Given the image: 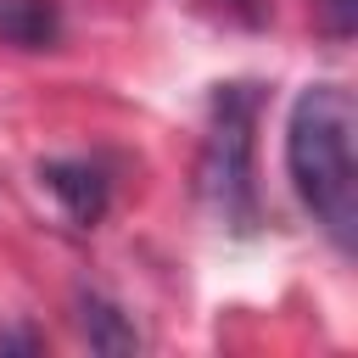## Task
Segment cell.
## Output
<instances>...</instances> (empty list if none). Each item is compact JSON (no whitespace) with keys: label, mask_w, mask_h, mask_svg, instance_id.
Returning a JSON list of instances; mask_svg holds the SVG:
<instances>
[{"label":"cell","mask_w":358,"mask_h":358,"mask_svg":"<svg viewBox=\"0 0 358 358\" xmlns=\"http://www.w3.org/2000/svg\"><path fill=\"white\" fill-rule=\"evenodd\" d=\"M358 112L341 84H308L285 117V173L313 224L352 252L358 241Z\"/></svg>","instance_id":"obj_1"},{"label":"cell","mask_w":358,"mask_h":358,"mask_svg":"<svg viewBox=\"0 0 358 358\" xmlns=\"http://www.w3.org/2000/svg\"><path fill=\"white\" fill-rule=\"evenodd\" d=\"M252 129H257V90L252 84H218L213 123H207V140H201V196L229 229L257 224Z\"/></svg>","instance_id":"obj_2"},{"label":"cell","mask_w":358,"mask_h":358,"mask_svg":"<svg viewBox=\"0 0 358 358\" xmlns=\"http://www.w3.org/2000/svg\"><path fill=\"white\" fill-rule=\"evenodd\" d=\"M39 179H45V190L67 207V218L73 224H95L101 213H106V196H112V179H106V168L101 162H45L39 168Z\"/></svg>","instance_id":"obj_3"},{"label":"cell","mask_w":358,"mask_h":358,"mask_svg":"<svg viewBox=\"0 0 358 358\" xmlns=\"http://www.w3.org/2000/svg\"><path fill=\"white\" fill-rule=\"evenodd\" d=\"M62 34V11L56 0H0V45H22V50H45Z\"/></svg>","instance_id":"obj_4"},{"label":"cell","mask_w":358,"mask_h":358,"mask_svg":"<svg viewBox=\"0 0 358 358\" xmlns=\"http://www.w3.org/2000/svg\"><path fill=\"white\" fill-rule=\"evenodd\" d=\"M78 308H84L78 319H84V336H90V347H95V352H134V347H140L134 324H129V319H123V308H112L106 296H84Z\"/></svg>","instance_id":"obj_5"},{"label":"cell","mask_w":358,"mask_h":358,"mask_svg":"<svg viewBox=\"0 0 358 358\" xmlns=\"http://www.w3.org/2000/svg\"><path fill=\"white\" fill-rule=\"evenodd\" d=\"M39 341L34 336H0V352H34Z\"/></svg>","instance_id":"obj_6"},{"label":"cell","mask_w":358,"mask_h":358,"mask_svg":"<svg viewBox=\"0 0 358 358\" xmlns=\"http://www.w3.org/2000/svg\"><path fill=\"white\" fill-rule=\"evenodd\" d=\"M330 11H336V34H347L352 28V0H330Z\"/></svg>","instance_id":"obj_7"},{"label":"cell","mask_w":358,"mask_h":358,"mask_svg":"<svg viewBox=\"0 0 358 358\" xmlns=\"http://www.w3.org/2000/svg\"><path fill=\"white\" fill-rule=\"evenodd\" d=\"M235 6H246V11H252V0H235Z\"/></svg>","instance_id":"obj_8"}]
</instances>
